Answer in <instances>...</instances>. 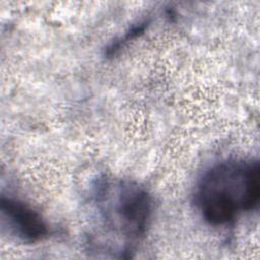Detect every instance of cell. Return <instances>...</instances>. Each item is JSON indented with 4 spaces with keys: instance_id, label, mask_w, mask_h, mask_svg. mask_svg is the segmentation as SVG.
Returning a JSON list of instances; mask_svg holds the SVG:
<instances>
[{
    "instance_id": "cell-1",
    "label": "cell",
    "mask_w": 260,
    "mask_h": 260,
    "mask_svg": "<svg viewBox=\"0 0 260 260\" xmlns=\"http://www.w3.org/2000/svg\"><path fill=\"white\" fill-rule=\"evenodd\" d=\"M260 197V167L254 159H226L212 166L200 179L195 202L205 222L232 223L255 209Z\"/></svg>"
},
{
    "instance_id": "cell-4",
    "label": "cell",
    "mask_w": 260,
    "mask_h": 260,
    "mask_svg": "<svg viewBox=\"0 0 260 260\" xmlns=\"http://www.w3.org/2000/svg\"><path fill=\"white\" fill-rule=\"evenodd\" d=\"M147 25V22H139L138 24L132 26L122 38H120L119 40H117L115 43H113L110 48L108 49V54H115L116 51L120 50L123 46H125L129 41L134 40L135 38H137L140 34H142L145 30V27Z\"/></svg>"
},
{
    "instance_id": "cell-3",
    "label": "cell",
    "mask_w": 260,
    "mask_h": 260,
    "mask_svg": "<svg viewBox=\"0 0 260 260\" xmlns=\"http://www.w3.org/2000/svg\"><path fill=\"white\" fill-rule=\"evenodd\" d=\"M0 210L3 222L18 239L34 243L48 235L45 219L27 203L12 197L1 196Z\"/></svg>"
},
{
    "instance_id": "cell-2",
    "label": "cell",
    "mask_w": 260,
    "mask_h": 260,
    "mask_svg": "<svg viewBox=\"0 0 260 260\" xmlns=\"http://www.w3.org/2000/svg\"><path fill=\"white\" fill-rule=\"evenodd\" d=\"M93 204L103 230L115 237V252L117 240L124 253L132 252L151 221L153 202L148 191L132 181L103 179L94 187Z\"/></svg>"
}]
</instances>
